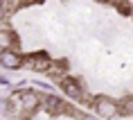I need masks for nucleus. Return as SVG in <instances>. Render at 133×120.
I'll use <instances>...</instances> for the list:
<instances>
[{"label": "nucleus", "instance_id": "nucleus-1", "mask_svg": "<svg viewBox=\"0 0 133 120\" xmlns=\"http://www.w3.org/2000/svg\"><path fill=\"white\" fill-rule=\"evenodd\" d=\"M95 111H97L99 118L108 120V118H115L119 113V104L111 98H97L95 100Z\"/></svg>", "mask_w": 133, "mask_h": 120}, {"label": "nucleus", "instance_id": "nucleus-2", "mask_svg": "<svg viewBox=\"0 0 133 120\" xmlns=\"http://www.w3.org/2000/svg\"><path fill=\"white\" fill-rule=\"evenodd\" d=\"M61 88H63V93H65L68 98H72V100H81L84 98V86L79 84L77 79H72V77H63L61 79Z\"/></svg>", "mask_w": 133, "mask_h": 120}, {"label": "nucleus", "instance_id": "nucleus-3", "mask_svg": "<svg viewBox=\"0 0 133 120\" xmlns=\"http://www.w3.org/2000/svg\"><path fill=\"white\" fill-rule=\"evenodd\" d=\"M0 64L9 68V70H16V68H21L25 61H23L21 55H16L14 50H0Z\"/></svg>", "mask_w": 133, "mask_h": 120}, {"label": "nucleus", "instance_id": "nucleus-4", "mask_svg": "<svg viewBox=\"0 0 133 120\" xmlns=\"http://www.w3.org/2000/svg\"><path fill=\"white\" fill-rule=\"evenodd\" d=\"M21 102H23V111L32 113L36 106L41 104V98H38L36 91H21Z\"/></svg>", "mask_w": 133, "mask_h": 120}, {"label": "nucleus", "instance_id": "nucleus-5", "mask_svg": "<svg viewBox=\"0 0 133 120\" xmlns=\"http://www.w3.org/2000/svg\"><path fill=\"white\" fill-rule=\"evenodd\" d=\"M25 64H27L32 70H36V73H48L50 59H48V55H36V57H27Z\"/></svg>", "mask_w": 133, "mask_h": 120}, {"label": "nucleus", "instance_id": "nucleus-6", "mask_svg": "<svg viewBox=\"0 0 133 120\" xmlns=\"http://www.w3.org/2000/svg\"><path fill=\"white\" fill-rule=\"evenodd\" d=\"M65 73H68V64L65 61H50V68H48V75L50 77H54L61 82L65 77Z\"/></svg>", "mask_w": 133, "mask_h": 120}, {"label": "nucleus", "instance_id": "nucleus-7", "mask_svg": "<svg viewBox=\"0 0 133 120\" xmlns=\"http://www.w3.org/2000/svg\"><path fill=\"white\" fill-rule=\"evenodd\" d=\"M43 104H45V109H48L50 113H61V111H65V106H63V102H61L59 98H56V95H48Z\"/></svg>", "mask_w": 133, "mask_h": 120}, {"label": "nucleus", "instance_id": "nucleus-8", "mask_svg": "<svg viewBox=\"0 0 133 120\" xmlns=\"http://www.w3.org/2000/svg\"><path fill=\"white\" fill-rule=\"evenodd\" d=\"M14 43V34L11 29H0V50H9Z\"/></svg>", "mask_w": 133, "mask_h": 120}, {"label": "nucleus", "instance_id": "nucleus-9", "mask_svg": "<svg viewBox=\"0 0 133 120\" xmlns=\"http://www.w3.org/2000/svg\"><path fill=\"white\" fill-rule=\"evenodd\" d=\"M0 7L5 9V11H16V9L21 7V0H0Z\"/></svg>", "mask_w": 133, "mask_h": 120}, {"label": "nucleus", "instance_id": "nucleus-10", "mask_svg": "<svg viewBox=\"0 0 133 120\" xmlns=\"http://www.w3.org/2000/svg\"><path fill=\"white\" fill-rule=\"evenodd\" d=\"M81 120H104V118H99V116H81Z\"/></svg>", "mask_w": 133, "mask_h": 120}, {"label": "nucleus", "instance_id": "nucleus-11", "mask_svg": "<svg viewBox=\"0 0 133 120\" xmlns=\"http://www.w3.org/2000/svg\"><path fill=\"white\" fill-rule=\"evenodd\" d=\"M5 14H7V11H5V9H2V7H0V23H2V21H5Z\"/></svg>", "mask_w": 133, "mask_h": 120}]
</instances>
